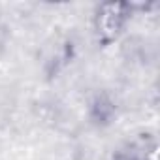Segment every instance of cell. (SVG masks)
<instances>
[{"label": "cell", "instance_id": "obj_2", "mask_svg": "<svg viewBox=\"0 0 160 160\" xmlns=\"http://www.w3.org/2000/svg\"><path fill=\"white\" fill-rule=\"evenodd\" d=\"M117 113V106L115 102L108 96V94H96L91 102V119L94 124L98 126H106L113 121Z\"/></svg>", "mask_w": 160, "mask_h": 160}, {"label": "cell", "instance_id": "obj_1", "mask_svg": "<svg viewBox=\"0 0 160 160\" xmlns=\"http://www.w3.org/2000/svg\"><path fill=\"white\" fill-rule=\"evenodd\" d=\"M130 17H132V6L128 2L108 0V2L98 4L92 17V28L98 45L100 47L113 45L124 32Z\"/></svg>", "mask_w": 160, "mask_h": 160}]
</instances>
